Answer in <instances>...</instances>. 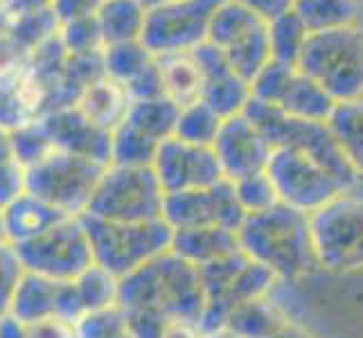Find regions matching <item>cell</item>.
I'll use <instances>...</instances> for the list:
<instances>
[{
    "instance_id": "cell-27",
    "label": "cell",
    "mask_w": 363,
    "mask_h": 338,
    "mask_svg": "<svg viewBox=\"0 0 363 338\" xmlns=\"http://www.w3.org/2000/svg\"><path fill=\"white\" fill-rule=\"evenodd\" d=\"M334 104H336L334 99L325 93L316 81H311L296 68L273 106L282 108L284 113H289L294 118L325 122L330 118Z\"/></svg>"
},
{
    "instance_id": "cell-19",
    "label": "cell",
    "mask_w": 363,
    "mask_h": 338,
    "mask_svg": "<svg viewBox=\"0 0 363 338\" xmlns=\"http://www.w3.org/2000/svg\"><path fill=\"white\" fill-rule=\"evenodd\" d=\"M102 64L106 77L124 86L131 99H152L162 95L156 55L149 52L143 41L104 47Z\"/></svg>"
},
{
    "instance_id": "cell-5",
    "label": "cell",
    "mask_w": 363,
    "mask_h": 338,
    "mask_svg": "<svg viewBox=\"0 0 363 338\" xmlns=\"http://www.w3.org/2000/svg\"><path fill=\"white\" fill-rule=\"evenodd\" d=\"M82 223L91 242L93 261L118 280L169 250L172 244V230L162 219L122 223L82 215Z\"/></svg>"
},
{
    "instance_id": "cell-13",
    "label": "cell",
    "mask_w": 363,
    "mask_h": 338,
    "mask_svg": "<svg viewBox=\"0 0 363 338\" xmlns=\"http://www.w3.org/2000/svg\"><path fill=\"white\" fill-rule=\"evenodd\" d=\"M223 0H165L147 7L140 41L152 55L187 52L206 43L210 21Z\"/></svg>"
},
{
    "instance_id": "cell-7",
    "label": "cell",
    "mask_w": 363,
    "mask_h": 338,
    "mask_svg": "<svg viewBox=\"0 0 363 338\" xmlns=\"http://www.w3.org/2000/svg\"><path fill=\"white\" fill-rule=\"evenodd\" d=\"M106 167V162L95 158L52 149L34 165L25 167L28 192L68 217H82Z\"/></svg>"
},
{
    "instance_id": "cell-36",
    "label": "cell",
    "mask_w": 363,
    "mask_h": 338,
    "mask_svg": "<svg viewBox=\"0 0 363 338\" xmlns=\"http://www.w3.org/2000/svg\"><path fill=\"white\" fill-rule=\"evenodd\" d=\"M59 41H61V45L66 47L68 55L104 52V41H102V34H99L97 21H95L93 14L61 23Z\"/></svg>"
},
{
    "instance_id": "cell-51",
    "label": "cell",
    "mask_w": 363,
    "mask_h": 338,
    "mask_svg": "<svg viewBox=\"0 0 363 338\" xmlns=\"http://www.w3.org/2000/svg\"><path fill=\"white\" fill-rule=\"evenodd\" d=\"M0 244H7V230H5V215L0 208Z\"/></svg>"
},
{
    "instance_id": "cell-8",
    "label": "cell",
    "mask_w": 363,
    "mask_h": 338,
    "mask_svg": "<svg viewBox=\"0 0 363 338\" xmlns=\"http://www.w3.org/2000/svg\"><path fill=\"white\" fill-rule=\"evenodd\" d=\"M162 201L165 192L152 165H108L84 215L122 223L156 221L162 219Z\"/></svg>"
},
{
    "instance_id": "cell-30",
    "label": "cell",
    "mask_w": 363,
    "mask_h": 338,
    "mask_svg": "<svg viewBox=\"0 0 363 338\" xmlns=\"http://www.w3.org/2000/svg\"><path fill=\"white\" fill-rule=\"evenodd\" d=\"M294 11L309 32H323L357 25L361 3L359 0H294Z\"/></svg>"
},
{
    "instance_id": "cell-6",
    "label": "cell",
    "mask_w": 363,
    "mask_h": 338,
    "mask_svg": "<svg viewBox=\"0 0 363 338\" xmlns=\"http://www.w3.org/2000/svg\"><path fill=\"white\" fill-rule=\"evenodd\" d=\"M199 275L206 293V314L201 320L203 334L221 327L237 307L255 298L271 295L273 286L280 284L267 266L250 259L242 248L206 266H199Z\"/></svg>"
},
{
    "instance_id": "cell-44",
    "label": "cell",
    "mask_w": 363,
    "mask_h": 338,
    "mask_svg": "<svg viewBox=\"0 0 363 338\" xmlns=\"http://www.w3.org/2000/svg\"><path fill=\"white\" fill-rule=\"evenodd\" d=\"M102 3L104 0H52V7L59 23H66L79 16L95 14V9Z\"/></svg>"
},
{
    "instance_id": "cell-53",
    "label": "cell",
    "mask_w": 363,
    "mask_h": 338,
    "mask_svg": "<svg viewBox=\"0 0 363 338\" xmlns=\"http://www.w3.org/2000/svg\"><path fill=\"white\" fill-rule=\"evenodd\" d=\"M7 3H9V0H0V14H3V9H5Z\"/></svg>"
},
{
    "instance_id": "cell-1",
    "label": "cell",
    "mask_w": 363,
    "mask_h": 338,
    "mask_svg": "<svg viewBox=\"0 0 363 338\" xmlns=\"http://www.w3.org/2000/svg\"><path fill=\"white\" fill-rule=\"evenodd\" d=\"M118 305L135 338H162L169 325H194L201 329L206 293L199 266L165 250L118 280Z\"/></svg>"
},
{
    "instance_id": "cell-24",
    "label": "cell",
    "mask_w": 363,
    "mask_h": 338,
    "mask_svg": "<svg viewBox=\"0 0 363 338\" xmlns=\"http://www.w3.org/2000/svg\"><path fill=\"white\" fill-rule=\"evenodd\" d=\"M156 64L160 72L162 97H167L179 108L201 99L203 72L199 68L192 50H187V52L156 55Z\"/></svg>"
},
{
    "instance_id": "cell-39",
    "label": "cell",
    "mask_w": 363,
    "mask_h": 338,
    "mask_svg": "<svg viewBox=\"0 0 363 338\" xmlns=\"http://www.w3.org/2000/svg\"><path fill=\"white\" fill-rule=\"evenodd\" d=\"M32 50L23 45L5 25H0V79L16 81L28 70Z\"/></svg>"
},
{
    "instance_id": "cell-26",
    "label": "cell",
    "mask_w": 363,
    "mask_h": 338,
    "mask_svg": "<svg viewBox=\"0 0 363 338\" xmlns=\"http://www.w3.org/2000/svg\"><path fill=\"white\" fill-rule=\"evenodd\" d=\"M334 135L341 154L354 169L359 181L363 179V97L336 102L330 118L325 120Z\"/></svg>"
},
{
    "instance_id": "cell-2",
    "label": "cell",
    "mask_w": 363,
    "mask_h": 338,
    "mask_svg": "<svg viewBox=\"0 0 363 338\" xmlns=\"http://www.w3.org/2000/svg\"><path fill=\"white\" fill-rule=\"evenodd\" d=\"M237 240L244 253L267 266L278 282H296L318 269L309 215L291 205L275 203L246 215L237 228Z\"/></svg>"
},
{
    "instance_id": "cell-15",
    "label": "cell",
    "mask_w": 363,
    "mask_h": 338,
    "mask_svg": "<svg viewBox=\"0 0 363 338\" xmlns=\"http://www.w3.org/2000/svg\"><path fill=\"white\" fill-rule=\"evenodd\" d=\"M152 169L165 194L199 190V187H210L223 181L212 147L190 145L174 135L158 145Z\"/></svg>"
},
{
    "instance_id": "cell-49",
    "label": "cell",
    "mask_w": 363,
    "mask_h": 338,
    "mask_svg": "<svg viewBox=\"0 0 363 338\" xmlns=\"http://www.w3.org/2000/svg\"><path fill=\"white\" fill-rule=\"evenodd\" d=\"M14 158V145H11V129L0 127V165Z\"/></svg>"
},
{
    "instance_id": "cell-4",
    "label": "cell",
    "mask_w": 363,
    "mask_h": 338,
    "mask_svg": "<svg viewBox=\"0 0 363 338\" xmlns=\"http://www.w3.org/2000/svg\"><path fill=\"white\" fill-rule=\"evenodd\" d=\"M242 113L264 135V140L271 145V149H294V152L307 154L309 158L320 162L330 174H334L350 190H354L361 183L354 169L350 167V162L341 154L339 145H336L334 135L330 133L325 122L294 118L282 108L259 102V99L253 97L248 99V104Z\"/></svg>"
},
{
    "instance_id": "cell-18",
    "label": "cell",
    "mask_w": 363,
    "mask_h": 338,
    "mask_svg": "<svg viewBox=\"0 0 363 338\" xmlns=\"http://www.w3.org/2000/svg\"><path fill=\"white\" fill-rule=\"evenodd\" d=\"M199 68L203 72V102L226 120L240 116L250 99V86L240 74H235L228 61L208 41L192 50Z\"/></svg>"
},
{
    "instance_id": "cell-46",
    "label": "cell",
    "mask_w": 363,
    "mask_h": 338,
    "mask_svg": "<svg viewBox=\"0 0 363 338\" xmlns=\"http://www.w3.org/2000/svg\"><path fill=\"white\" fill-rule=\"evenodd\" d=\"M0 338H28L25 336V325L11 316H3L0 318Z\"/></svg>"
},
{
    "instance_id": "cell-31",
    "label": "cell",
    "mask_w": 363,
    "mask_h": 338,
    "mask_svg": "<svg viewBox=\"0 0 363 338\" xmlns=\"http://www.w3.org/2000/svg\"><path fill=\"white\" fill-rule=\"evenodd\" d=\"M223 118L219 113L212 111L203 99L181 106L177 127H174V137H179L183 142L199 145V147H212L215 137L219 133Z\"/></svg>"
},
{
    "instance_id": "cell-3",
    "label": "cell",
    "mask_w": 363,
    "mask_h": 338,
    "mask_svg": "<svg viewBox=\"0 0 363 338\" xmlns=\"http://www.w3.org/2000/svg\"><path fill=\"white\" fill-rule=\"evenodd\" d=\"M296 68L316 81L334 102L363 97V28L309 32Z\"/></svg>"
},
{
    "instance_id": "cell-23",
    "label": "cell",
    "mask_w": 363,
    "mask_h": 338,
    "mask_svg": "<svg viewBox=\"0 0 363 338\" xmlns=\"http://www.w3.org/2000/svg\"><path fill=\"white\" fill-rule=\"evenodd\" d=\"M3 215H5V230H7L9 246L34 240V237H39L52 228V225L68 219V215H64L61 210L41 201L39 196H34L30 192H25L14 203L3 208Z\"/></svg>"
},
{
    "instance_id": "cell-37",
    "label": "cell",
    "mask_w": 363,
    "mask_h": 338,
    "mask_svg": "<svg viewBox=\"0 0 363 338\" xmlns=\"http://www.w3.org/2000/svg\"><path fill=\"white\" fill-rule=\"evenodd\" d=\"M237 201H240L242 210L246 215H253V212H262L269 210L275 203H280L278 194H275V187L271 183V179L267 176V171H257L250 174V176L230 181Z\"/></svg>"
},
{
    "instance_id": "cell-10",
    "label": "cell",
    "mask_w": 363,
    "mask_h": 338,
    "mask_svg": "<svg viewBox=\"0 0 363 338\" xmlns=\"http://www.w3.org/2000/svg\"><path fill=\"white\" fill-rule=\"evenodd\" d=\"M25 273L48 280L70 282L91 269L93 250L82 217H68L43 235L11 246Z\"/></svg>"
},
{
    "instance_id": "cell-32",
    "label": "cell",
    "mask_w": 363,
    "mask_h": 338,
    "mask_svg": "<svg viewBox=\"0 0 363 338\" xmlns=\"http://www.w3.org/2000/svg\"><path fill=\"white\" fill-rule=\"evenodd\" d=\"M267 30H269L271 59L296 66L298 55H300V50H303L305 39L309 34V30L305 28V23L300 21V16L294 9H289V11H284V14L275 16L273 21H269Z\"/></svg>"
},
{
    "instance_id": "cell-28",
    "label": "cell",
    "mask_w": 363,
    "mask_h": 338,
    "mask_svg": "<svg viewBox=\"0 0 363 338\" xmlns=\"http://www.w3.org/2000/svg\"><path fill=\"white\" fill-rule=\"evenodd\" d=\"M289 320L284 311L273 303L271 295L255 298L250 303L237 307L233 314L223 320L221 327H228L244 338H269Z\"/></svg>"
},
{
    "instance_id": "cell-41",
    "label": "cell",
    "mask_w": 363,
    "mask_h": 338,
    "mask_svg": "<svg viewBox=\"0 0 363 338\" xmlns=\"http://www.w3.org/2000/svg\"><path fill=\"white\" fill-rule=\"evenodd\" d=\"M28 192V174L16 158L0 165V208L14 203L18 196Z\"/></svg>"
},
{
    "instance_id": "cell-54",
    "label": "cell",
    "mask_w": 363,
    "mask_h": 338,
    "mask_svg": "<svg viewBox=\"0 0 363 338\" xmlns=\"http://www.w3.org/2000/svg\"><path fill=\"white\" fill-rule=\"evenodd\" d=\"M143 3H145V0H143Z\"/></svg>"
},
{
    "instance_id": "cell-33",
    "label": "cell",
    "mask_w": 363,
    "mask_h": 338,
    "mask_svg": "<svg viewBox=\"0 0 363 338\" xmlns=\"http://www.w3.org/2000/svg\"><path fill=\"white\" fill-rule=\"evenodd\" d=\"M72 286L82 309V316L97 309L118 305V278H113L108 271L99 269L97 264L86 269L79 278H74Z\"/></svg>"
},
{
    "instance_id": "cell-11",
    "label": "cell",
    "mask_w": 363,
    "mask_h": 338,
    "mask_svg": "<svg viewBox=\"0 0 363 338\" xmlns=\"http://www.w3.org/2000/svg\"><path fill=\"white\" fill-rule=\"evenodd\" d=\"M206 41L219 50L233 72L248 81V86L271 59L267 21L233 0H223L217 7Z\"/></svg>"
},
{
    "instance_id": "cell-45",
    "label": "cell",
    "mask_w": 363,
    "mask_h": 338,
    "mask_svg": "<svg viewBox=\"0 0 363 338\" xmlns=\"http://www.w3.org/2000/svg\"><path fill=\"white\" fill-rule=\"evenodd\" d=\"M233 3L246 7L248 11H253L255 16L262 21H273L275 16L284 14V11L294 9V0H233Z\"/></svg>"
},
{
    "instance_id": "cell-20",
    "label": "cell",
    "mask_w": 363,
    "mask_h": 338,
    "mask_svg": "<svg viewBox=\"0 0 363 338\" xmlns=\"http://www.w3.org/2000/svg\"><path fill=\"white\" fill-rule=\"evenodd\" d=\"M52 149L89 156L111 165V133L95 129L74 106L48 111L36 118Z\"/></svg>"
},
{
    "instance_id": "cell-52",
    "label": "cell",
    "mask_w": 363,
    "mask_h": 338,
    "mask_svg": "<svg viewBox=\"0 0 363 338\" xmlns=\"http://www.w3.org/2000/svg\"><path fill=\"white\" fill-rule=\"evenodd\" d=\"M158 3H165V0H145V7H154Z\"/></svg>"
},
{
    "instance_id": "cell-48",
    "label": "cell",
    "mask_w": 363,
    "mask_h": 338,
    "mask_svg": "<svg viewBox=\"0 0 363 338\" xmlns=\"http://www.w3.org/2000/svg\"><path fill=\"white\" fill-rule=\"evenodd\" d=\"M162 338H206V336L194 325H169Z\"/></svg>"
},
{
    "instance_id": "cell-47",
    "label": "cell",
    "mask_w": 363,
    "mask_h": 338,
    "mask_svg": "<svg viewBox=\"0 0 363 338\" xmlns=\"http://www.w3.org/2000/svg\"><path fill=\"white\" fill-rule=\"evenodd\" d=\"M269 338H316V336L309 334L305 327H300V325H296L294 320H286L282 327Z\"/></svg>"
},
{
    "instance_id": "cell-50",
    "label": "cell",
    "mask_w": 363,
    "mask_h": 338,
    "mask_svg": "<svg viewBox=\"0 0 363 338\" xmlns=\"http://www.w3.org/2000/svg\"><path fill=\"white\" fill-rule=\"evenodd\" d=\"M203 336H206V338H244V336L235 334V332L228 329V327H217V329H212V332H206Z\"/></svg>"
},
{
    "instance_id": "cell-43",
    "label": "cell",
    "mask_w": 363,
    "mask_h": 338,
    "mask_svg": "<svg viewBox=\"0 0 363 338\" xmlns=\"http://www.w3.org/2000/svg\"><path fill=\"white\" fill-rule=\"evenodd\" d=\"M25 336L28 338H77L74 334V322L64 318H45L39 322L25 325Z\"/></svg>"
},
{
    "instance_id": "cell-22",
    "label": "cell",
    "mask_w": 363,
    "mask_h": 338,
    "mask_svg": "<svg viewBox=\"0 0 363 338\" xmlns=\"http://www.w3.org/2000/svg\"><path fill=\"white\" fill-rule=\"evenodd\" d=\"M169 250H174L179 257L194 266H206L210 261H217L235 253V250H240V240H237V230L219 228V225L185 228L172 230Z\"/></svg>"
},
{
    "instance_id": "cell-42",
    "label": "cell",
    "mask_w": 363,
    "mask_h": 338,
    "mask_svg": "<svg viewBox=\"0 0 363 338\" xmlns=\"http://www.w3.org/2000/svg\"><path fill=\"white\" fill-rule=\"evenodd\" d=\"M18 79L16 81L0 79V127L16 129L21 124L30 122L18 97Z\"/></svg>"
},
{
    "instance_id": "cell-21",
    "label": "cell",
    "mask_w": 363,
    "mask_h": 338,
    "mask_svg": "<svg viewBox=\"0 0 363 338\" xmlns=\"http://www.w3.org/2000/svg\"><path fill=\"white\" fill-rule=\"evenodd\" d=\"M74 108L89 120L95 129L104 133H113L124 122L131 106V97L124 91V86L113 81L111 77H99L89 84L74 99Z\"/></svg>"
},
{
    "instance_id": "cell-12",
    "label": "cell",
    "mask_w": 363,
    "mask_h": 338,
    "mask_svg": "<svg viewBox=\"0 0 363 338\" xmlns=\"http://www.w3.org/2000/svg\"><path fill=\"white\" fill-rule=\"evenodd\" d=\"M264 171L275 187L280 203L307 215L350 190L320 162L294 149H273Z\"/></svg>"
},
{
    "instance_id": "cell-17",
    "label": "cell",
    "mask_w": 363,
    "mask_h": 338,
    "mask_svg": "<svg viewBox=\"0 0 363 338\" xmlns=\"http://www.w3.org/2000/svg\"><path fill=\"white\" fill-rule=\"evenodd\" d=\"M21 325H32L45 318H64L74 322L82 318V309L70 282L48 280L41 275L23 273V278L11 298L9 314Z\"/></svg>"
},
{
    "instance_id": "cell-25",
    "label": "cell",
    "mask_w": 363,
    "mask_h": 338,
    "mask_svg": "<svg viewBox=\"0 0 363 338\" xmlns=\"http://www.w3.org/2000/svg\"><path fill=\"white\" fill-rule=\"evenodd\" d=\"M95 21L104 47L140 41L147 7L143 0H104L95 9Z\"/></svg>"
},
{
    "instance_id": "cell-14",
    "label": "cell",
    "mask_w": 363,
    "mask_h": 338,
    "mask_svg": "<svg viewBox=\"0 0 363 338\" xmlns=\"http://www.w3.org/2000/svg\"><path fill=\"white\" fill-rule=\"evenodd\" d=\"M244 219L246 212L237 201L233 183L226 179L210 187L165 194L162 201V221L169 225V230L208 228V225L237 230Z\"/></svg>"
},
{
    "instance_id": "cell-40",
    "label": "cell",
    "mask_w": 363,
    "mask_h": 338,
    "mask_svg": "<svg viewBox=\"0 0 363 338\" xmlns=\"http://www.w3.org/2000/svg\"><path fill=\"white\" fill-rule=\"evenodd\" d=\"M23 266L9 244H0V318L9 314L11 298L23 278Z\"/></svg>"
},
{
    "instance_id": "cell-9",
    "label": "cell",
    "mask_w": 363,
    "mask_h": 338,
    "mask_svg": "<svg viewBox=\"0 0 363 338\" xmlns=\"http://www.w3.org/2000/svg\"><path fill=\"white\" fill-rule=\"evenodd\" d=\"M318 266L330 271L363 269V196L347 190L309 215Z\"/></svg>"
},
{
    "instance_id": "cell-35",
    "label": "cell",
    "mask_w": 363,
    "mask_h": 338,
    "mask_svg": "<svg viewBox=\"0 0 363 338\" xmlns=\"http://www.w3.org/2000/svg\"><path fill=\"white\" fill-rule=\"evenodd\" d=\"M77 338H135L133 327L120 305L97 309L74 320Z\"/></svg>"
},
{
    "instance_id": "cell-29",
    "label": "cell",
    "mask_w": 363,
    "mask_h": 338,
    "mask_svg": "<svg viewBox=\"0 0 363 338\" xmlns=\"http://www.w3.org/2000/svg\"><path fill=\"white\" fill-rule=\"evenodd\" d=\"M179 106L172 104L167 97H152V99H135L129 106L124 124H129L135 131L147 135L149 140L162 142L174 135L177 127Z\"/></svg>"
},
{
    "instance_id": "cell-34",
    "label": "cell",
    "mask_w": 363,
    "mask_h": 338,
    "mask_svg": "<svg viewBox=\"0 0 363 338\" xmlns=\"http://www.w3.org/2000/svg\"><path fill=\"white\" fill-rule=\"evenodd\" d=\"M156 149L158 142L122 122L111 133V165H152Z\"/></svg>"
},
{
    "instance_id": "cell-38",
    "label": "cell",
    "mask_w": 363,
    "mask_h": 338,
    "mask_svg": "<svg viewBox=\"0 0 363 338\" xmlns=\"http://www.w3.org/2000/svg\"><path fill=\"white\" fill-rule=\"evenodd\" d=\"M11 145H14V158L23 167L34 165L48 152H52V145H50L39 120H30L21 124V127L11 129Z\"/></svg>"
},
{
    "instance_id": "cell-16",
    "label": "cell",
    "mask_w": 363,
    "mask_h": 338,
    "mask_svg": "<svg viewBox=\"0 0 363 338\" xmlns=\"http://www.w3.org/2000/svg\"><path fill=\"white\" fill-rule=\"evenodd\" d=\"M212 152L219 160L223 179L237 181L264 171L273 149L264 135L253 127V122L240 113L221 122L219 133L212 142Z\"/></svg>"
}]
</instances>
